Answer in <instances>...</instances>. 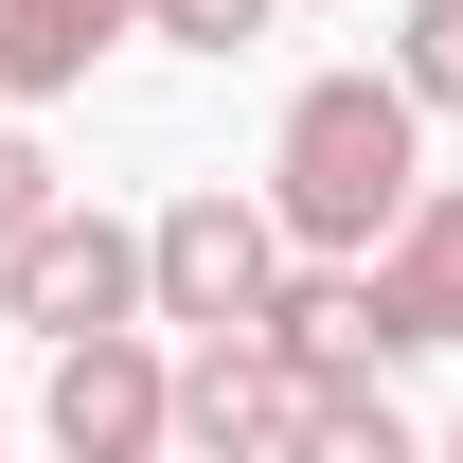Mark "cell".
<instances>
[{"mask_svg":"<svg viewBox=\"0 0 463 463\" xmlns=\"http://www.w3.org/2000/svg\"><path fill=\"white\" fill-rule=\"evenodd\" d=\"M161 428H178L196 463H268V446L303 428V374H286L268 339H196V356H178V392H161Z\"/></svg>","mask_w":463,"mask_h":463,"instance_id":"6","label":"cell"},{"mask_svg":"<svg viewBox=\"0 0 463 463\" xmlns=\"http://www.w3.org/2000/svg\"><path fill=\"white\" fill-rule=\"evenodd\" d=\"M54 196H71V178H54V143H18V125H0V250L54 214Z\"/></svg>","mask_w":463,"mask_h":463,"instance_id":"12","label":"cell"},{"mask_svg":"<svg viewBox=\"0 0 463 463\" xmlns=\"http://www.w3.org/2000/svg\"><path fill=\"white\" fill-rule=\"evenodd\" d=\"M410 196H428V108L392 71H321L286 108V143H268V232L303 268H374Z\"/></svg>","mask_w":463,"mask_h":463,"instance_id":"1","label":"cell"},{"mask_svg":"<svg viewBox=\"0 0 463 463\" xmlns=\"http://www.w3.org/2000/svg\"><path fill=\"white\" fill-rule=\"evenodd\" d=\"M161 392H178V356L125 321V339H54V463H161L178 428H161Z\"/></svg>","mask_w":463,"mask_h":463,"instance_id":"4","label":"cell"},{"mask_svg":"<svg viewBox=\"0 0 463 463\" xmlns=\"http://www.w3.org/2000/svg\"><path fill=\"white\" fill-rule=\"evenodd\" d=\"M428 463H463V428H446V446H428Z\"/></svg>","mask_w":463,"mask_h":463,"instance_id":"13","label":"cell"},{"mask_svg":"<svg viewBox=\"0 0 463 463\" xmlns=\"http://www.w3.org/2000/svg\"><path fill=\"white\" fill-rule=\"evenodd\" d=\"M0 321H36V339H125V321H143V232L54 196V214L0 250Z\"/></svg>","mask_w":463,"mask_h":463,"instance_id":"3","label":"cell"},{"mask_svg":"<svg viewBox=\"0 0 463 463\" xmlns=\"http://www.w3.org/2000/svg\"><path fill=\"white\" fill-rule=\"evenodd\" d=\"M268 286H286V232H268V196H232V178H196V196L143 232V321L250 339V321H268Z\"/></svg>","mask_w":463,"mask_h":463,"instance_id":"2","label":"cell"},{"mask_svg":"<svg viewBox=\"0 0 463 463\" xmlns=\"http://www.w3.org/2000/svg\"><path fill=\"white\" fill-rule=\"evenodd\" d=\"M268 463H428V446L392 428V392H374V374H339V392H303V428H286Z\"/></svg>","mask_w":463,"mask_h":463,"instance_id":"9","label":"cell"},{"mask_svg":"<svg viewBox=\"0 0 463 463\" xmlns=\"http://www.w3.org/2000/svg\"><path fill=\"white\" fill-rule=\"evenodd\" d=\"M250 339L286 356L303 392H339V374H374V321H356V268H286V286H268V321H250Z\"/></svg>","mask_w":463,"mask_h":463,"instance_id":"7","label":"cell"},{"mask_svg":"<svg viewBox=\"0 0 463 463\" xmlns=\"http://www.w3.org/2000/svg\"><path fill=\"white\" fill-rule=\"evenodd\" d=\"M392 90L410 108H463V0H410L392 18Z\"/></svg>","mask_w":463,"mask_h":463,"instance_id":"10","label":"cell"},{"mask_svg":"<svg viewBox=\"0 0 463 463\" xmlns=\"http://www.w3.org/2000/svg\"><path fill=\"white\" fill-rule=\"evenodd\" d=\"M161 463H196V446H161Z\"/></svg>","mask_w":463,"mask_h":463,"instance_id":"14","label":"cell"},{"mask_svg":"<svg viewBox=\"0 0 463 463\" xmlns=\"http://www.w3.org/2000/svg\"><path fill=\"white\" fill-rule=\"evenodd\" d=\"M143 36H178V54H250L268 0H143Z\"/></svg>","mask_w":463,"mask_h":463,"instance_id":"11","label":"cell"},{"mask_svg":"<svg viewBox=\"0 0 463 463\" xmlns=\"http://www.w3.org/2000/svg\"><path fill=\"white\" fill-rule=\"evenodd\" d=\"M356 321H374V356H446L463 339V178H428L392 214V250L356 268Z\"/></svg>","mask_w":463,"mask_h":463,"instance_id":"5","label":"cell"},{"mask_svg":"<svg viewBox=\"0 0 463 463\" xmlns=\"http://www.w3.org/2000/svg\"><path fill=\"white\" fill-rule=\"evenodd\" d=\"M143 0H0V90H90V54H108Z\"/></svg>","mask_w":463,"mask_h":463,"instance_id":"8","label":"cell"}]
</instances>
